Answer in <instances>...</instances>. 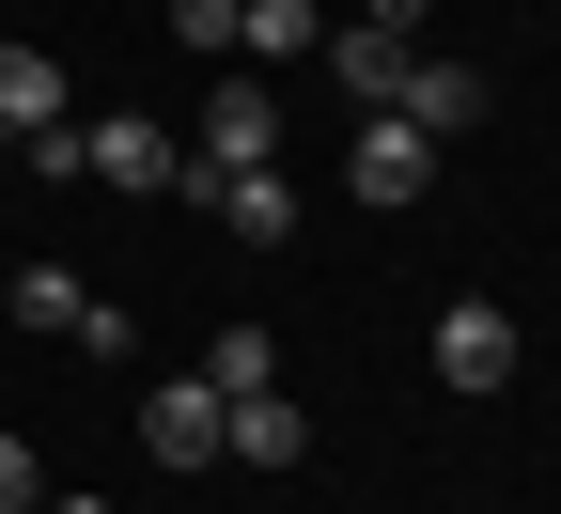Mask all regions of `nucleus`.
<instances>
[{
  "label": "nucleus",
  "mask_w": 561,
  "mask_h": 514,
  "mask_svg": "<svg viewBox=\"0 0 561 514\" xmlns=\"http://www.w3.org/2000/svg\"><path fill=\"white\" fill-rule=\"evenodd\" d=\"M405 62H421V47H390V32H359V16L328 32V79L359 94V110H390V94H405Z\"/></svg>",
  "instance_id": "nucleus-10"
},
{
  "label": "nucleus",
  "mask_w": 561,
  "mask_h": 514,
  "mask_svg": "<svg viewBox=\"0 0 561 514\" xmlns=\"http://www.w3.org/2000/svg\"><path fill=\"white\" fill-rule=\"evenodd\" d=\"M47 499V468H32V436H0V514H32Z\"/></svg>",
  "instance_id": "nucleus-15"
},
{
  "label": "nucleus",
  "mask_w": 561,
  "mask_h": 514,
  "mask_svg": "<svg viewBox=\"0 0 561 514\" xmlns=\"http://www.w3.org/2000/svg\"><path fill=\"white\" fill-rule=\"evenodd\" d=\"M421 187H437V140H421L405 110H359V125H343V203H375V218H405Z\"/></svg>",
  "instance_id": "nucleus-1"
},
{
  "label": "nucleus",
  "mask_w": 561,
  "mask_h": 514,
  "mask_svg": "<svg viewBox=\"0 0 561 514\" xmlns=\"http://www.w3.org/2000/svg\"><path fill=\"white\" fill-rule=\"evenodd\" d=\"M94 187H125V203H172V187H187V125L94 110Z\"/></svg>",
  "instance_id": "nucleus-3"
},
{
  "label": "nucleus",
  "mask_w": 561,
  "mask_h": 514,
  "mask_svg": "<svg viewBox=\"0 0 561 514\" xmlns=\"http://www.w3.org/2000/svg\"><path fill=\"white\" fill-rule=\"evenodd\" d=\"M187 172H280V94L250 79V62H219V94H203V125H187Z\"/></svg>",
  "instance_id": "nucleus-2"
},
{
  "label": "nucleus",
  "mask_w": 561,
  "mask_h": 514,
  "mask_svg": "<svg viewBox=\"0 0 561 514\" xmlns=\"http://www.w3.org/2000/svg\"><path fill=\"white\" fill-rule=\"evenodd\" d=\"M16 328L79 343V358H125V312H110V297H79V265H16Z\"/></svg>",
  "instance_id": "nucleus-4"
},
{
  "label": "nucleus",
  "mask_w": 561,
  "mask_h": 514,
  "mask_svg": "<svg viewBox=\"0 0 561 514\" xmlns=\"http://www.w3.org/2000/svg\"><path fill=\"white\" fill-rule=\"evenodd\" d=\"M421 16H437V0H359V32H390V47H405Z\"/></svg>",
  "instance_id": "nucleus-16"
},
{
  "label": "nucleus",
  "mask_w": 561,
  "mask_h": 514,
  "mask_svg": "<svg viewBox=\"0 0 561 514\" xmlns=\"http://www.w3.org/2000/svg\"><path fill=\"white\" fill-rule=\"evenodd\" d=\"M219 453H250V468H297V453H312V421L280 406V390H250V406L219 421Z\"/></svg>",
  "instance_id": "nucleus-12"
},
{
  "label": "nucleus",
  "mask_w": 561,
  "mask_h": 514,
  "mask_svg": "<svg viewBox=\"0 0 561 514\" xmlns=\"http://www.w3.org/2000/svg\"><path fill=\"white\" fill-rule=\"evenodd\" d=\"M390 110H405L421 140H468V125H483V79H468V62H405V94H390Z\"/></svg>",
  "instance_id": "nucleus-9"
},
{
  "label": "nucleus",
  "mask_w": 561,
  "mask_h": 514,
  "mask_svg": "<svg viewBox=\"0 0 561 514\" xmlns=\"http://www.w3.org/2000/svg\"><path fill=\"white\" fill-rule=\"evenodd\" d=\"M203 390H219V406L280 390V343H265V328H219V343H203Z\"/></svg>",
  "instance_id": "nucleus-13"
},
{
  "label": "nucleus",
  "mask_w": 561,
  "mask_h": 514,
  "mask_svg": "<svg viewBox=\"0 0 561 514\" xmlns=\"http://www.w3.org/2000/svg\"><path fill=\"white\" fill-rule=\"evenodd\" d=\"M0 125H16V140H47V125H62V62H47V47H16V32H0Z\"/></svg>",
  "instance_id": "nucleus-11"
},
{
  "label": "nucleus",
  "mask_w": 561,
  "mask_h": 514,
  "mask_svg": "<svg viewBox=\"0 0 561 514\" xmlns=\"http://www.w3.org/2000/svg\"><path fill=\"white\" fill-rule=\"evenodd\" d=\"M172 32H187L203 62H234V0H172Z\"/></svg>",
  "instance_id": "nucleus-14"
},
{
  "label": "nucleus",
  "mask_w": 561,
  "mask_h": 514,
  "mask_svg": "<svg viewBox=\"0 0 561 514\" xmlns=\"http://www.w3.org/2000/svg\"><path fill=\"white\" fill-rule=\"evenodd\" d=\"M437 375H453V390H515V312H500V297H453V312H437Z\"/></svg>",
  "instance_id": "nucleus-7"
},
{
  "label": "nucleus",
  "mask_w": 561,
  "mask_h": 514,
  "mask_svg": "<svg viewBox=\"0 0 561 514\" xmlns=\"http://www.w3.org/2000/svg\"><path fill=\"white\" fill-rule=\"evenodd\" d=\"M219 390H203V375H172V390H140V453H157V468H219Z\"/></svg>",
  "instance_id": "nucleus-5"
},
{
  "label": "nucleus",
  "mask_w": 561,
  "mask_h": 514,
  "mask_svg": "<svg viewBox=\"0 0 561 514\" xmlns=\"http://www.w3.org/2000/svg\"><path fill=\"white\" fill-rule=\"evenodd\" d=\"M32 514H110V499H32Z\"/></svg>",
  "instance_id": "nucleus-17"
},
{
  "label": "nucleus",
  "mask_w": 561,
  "mask_h": 514,
  "mask_svg": "<svg viewBox=\"0 0 561 514\" xmlns=\"http://www.w3.org/2000/svg\"><path fill=\"white\" fill-rule=\"evenodd\" d=\"M187 203L219 218L234 250H280V235H297V187H280V172H187Z\"/></svg>",
  "instance_id": "nucleus-6"
},
{
  "label": "nucleus",
  "mask_w": 561,
  "mask_h": 514,
  "mask_svg": "<svg viewBox=\"0 0 561 514\" xmlns=\"http://www.w3.org/2000/svg\"><path fill=\"white\" fill-rule=\"evenodd\" d=\"M343 16H328V0H234V62H250V79H265V62H312Z\"/></svg>",
  "instance_id": "nucleus-8"
}]
</instances>
